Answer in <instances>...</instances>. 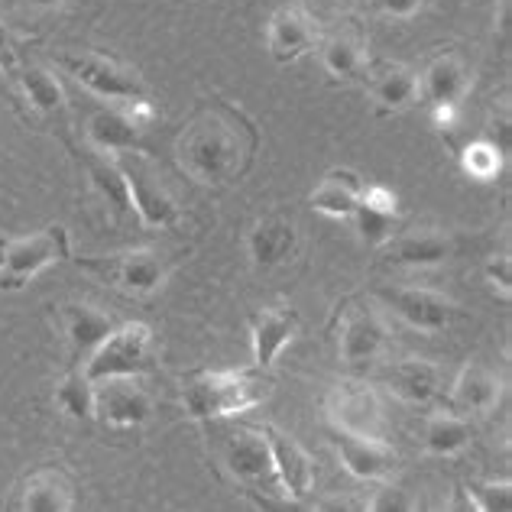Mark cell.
<instances>
[{"label": "cell", "instance_id": "6da1fadb", "mask_svg": "<svg viewBox=\"0 0 512 512\" xmlns=\"http://www.w3.org/2000/svg\"><path fill=\"white\" fill-rule=\"evenodd\" d=\"M256 146L260 137L250 120L237 107L214 101L198 107L175 137V163L198 185L224 188L244 179Z\"/></svg>", "mask_w": 512, "mask_h": 512}, {"label": "cell", "instance_id": "7a4b0ae2", "mask_svg": "<svg viewBox=\"0 0 512 512\" xmlns=\"http://www.w3.org/2000/svg\"><path fill=\"white\" fill-rule=\"evenodd\" d=\"M273 393L269 370H198L185 376L182 406L195 422H221L256 409Z\"/></svg>", "mask_w": 512, "mask_h": 512}, {"label": "cell", "instance_id": "3957f363", "mask_svg": "<svg viewBox=\"0 0 512 512\" xmlns=\"http://www.w3.org/2000/svg\"><path fill=\"white\" fill-rule=\"evenodd\" d=\"M156 370V347L153 331L143 321H124L111 331L94 354L82 363V373L91 383L104 380H143Z\"/></svg>", "mask_w": 512, "mask_h": 512}, {"label": "cell", "instance_id": "277c9868", "mask_svg": "<svg viewBox=\"0 0 512 512\" xmlns=\"http://www.w3.org/2000/svg\"><path fill=\"white\" fill-rule=\"evenodd\" d=\"M78 269H85L104 286H111L133 299L153 295L169 276V256L153 247H137V250H120V253H104V256H78Z\"/></svg>", "mask_w": 512, "mask_h": 512}, {"label": "cell", "instance_id": "5b68a950", "mask_svg": "<svg viewBox=\"0 0 512 512\" xmlns=\"http://www.w3.org/2000/svg\"><path fill=\"white\" fill-rule=\"evenodd\" d=\"M72 256L69 227L49 224L43 231L26 237H4L0 240V289L17 292L26 282L36 279L46 266L62 263Z\"/></svg>", "mask_w": 512, "mask_h": 512}, {"label": "cell", "instance_id": "8992f818", "mask_svg": "<svg viewBox=\"0 0 512 512\" xmlns=\"http://www.w3.org/2000/svg\"><path fill=\"white\" fill-rule=\"evenodd\" d=\"M221 461L227 467V474L237 483H244L250 493H256V500H286L263 428H250V425L227 428L221 441Z\"/></svg>", "mask_w": 512, "mask_h": 512}, {"label": "cell", "instance_id": "52a82bcc", "mask_svg": "<svg viewBox=\"0 0 512 512\" xmlns=\"http://www.w3.org/2000/svg\"><path fill=\"white\" fill-rule=\"evenodd\" d=\"M56 65L65 75H72L82 88H88L91 94H98V98L111 104L150 101L146 98L143 78L133 69H127V65H120L117 59L104 56V52H82V49L59 52Z\"/></svg>", "mask_w": 512, "mask_h": 512}, {"label": "cell", "instance_id": "ba28073f", "mask_svg": "<svg viewBox=\"0 0 512 512\" xmlns=\"http://www.w3.org/2000/svg\"><path fill=\"white\" fill-rule=\"evenodd\" d=\"M120 172H124L127 195H130V211L137 214L140 224L146 227H175L182 221L179 201L169 192V185L163 182V175L156 172V166L146 159L140 150L114 156Z\"/></svg>", "mask_w": 512, "mask_h": 512}, {"label": "cell", "instance_id": "9c48e42d", "mask_svg": "<svg viewBox=\"0 0 512 512\" xmlns=\"http://www.w3.org/2000/svg\"><path fill=\"white\" fill-rule=\"evenodd\" d=\"M389 344V328L370 299H347L338 318V357L344 367H367L380 360Z\"/></svg>", "mask_w": 512, "mask_h": 512}, {"label": "cell", "instance_id": "30bf717a", "mask_svg": "<svg viewBox=\"0 0 512 512\" xmlns=\"http://www.w3.org/2000/svg\"><path fill=\"white\" fill-rule=\"evenodd\" d=\"M153 104L137 101V104H111L101 107L88 117L85 137L94 153L104 156H124L137 153L143 146V133L153 124Z\"/></svg>", "mask_w": 512, "mask_h": 512}, {"label": "cell", "instance_id": "8fae6325", "mask_svg": "<svg viewBox=\"0 0 512 512\" xmlns=\"http://www.w3.org/2000/svg\"><path fill=\"white\" fill-rule=\"evenodd\" d=\"M325 415L334 431L360 438H383L386 435V409L380 393L370 383L341 380L331 386L325 399Z\"/></svg>", "mask_w": 512, "mask_h": 512}, {"label": "cell", "instance_id": "7c38bea8", "mask_svg": "<svg viewBox=\"0 0 512 512\" xmlns=\"http://www.w3.org/2000/svg\"><path fill=\"white\" fill-rule=\"evenodd\" d=\"M373 295L396 318L406 321L409 328L425 331V334L448 331L454 321L461 318V308H457V302H451L448 295H441L435 289H419V286H376Z\"/></svg>", "mask_w": 512, "mask_h": 512}, {"label": "cell", "instance_id": "4fadbf2b", "mask_svg": "<svg viewBox=\"0 0 512 512\" xmlns=\"http://www.w3.org/2000/svg\"><path fill=\"white\" fill-rule=\"evenodd\" d=\"M153 415V396L140 380L94 383V419L107 428H140Z\"/></svg>", "mask_w": 512, "mask_h": 512}, {"label": "cell", "instance_id": "5bb4252c", "mask_svg": "<svg viewBox=\"0 0 512 512\" xmlns=\"http://www.w3.org/2000/svg\"><path fill=\"white\" fill-rule=\"evenodd\" d=\"M75 483L62 467H39L13 487L7 512H72Z\"/></svg>", "mask_w": 512, "mask_h": 512}, {"label": "cell", "instance_id": "9a60e30c", "mask_svg": "<svg viewBox=\"0 0 512 512\" xmlns=\"http://www.w3.org/2000/svg\"><path fill=\"white\" fill-rule=\"evenodd\" d=\"M318 46V23L299 4L279 7L266 26V49L279 65H292Z\"/></svg>", "mask_w": 512, "mask_h": 512}, {"label": "cell", "instance_id": "2e32d148", "mask_svg": "<svg viewBox=\"0 0 512 512\" xmlns=\"http://www.w3.org/2000/svg\"><path fill=\"white\" fill-rule=\"evenodd\" d=\"M263 435L269 441V451H273V464H276V477L286 500H302V496L312 493L315 487V461L299 441L286 435L276 425H263Z\"/></svg>", "mask_w": 512, "mask_h": 512}, {"label": "cell", "instance_id": "e0dca14e", "mask_svg": "<svg viewBox=\"0 0 512 512\" xmlns=\"http://www.w3.org/2000/svg\"><path fill=\"white\" fill-rule=\"evenodd\" d=\"M59 321H62V331H65V341L72 347V357H75V367L98 350L111 331L120 325L114 315L101 312L98 305H88V302H62L59 305Z\"/></svg>", "mask_w": 512, "mask_h": 512}, {"label": "cell", "instance_id": "ac0fdd59", "mask_svg": "<svg viewBox=\"0 0 512 512\" xmlns=\"http://www.w3.org/2000/svg\"><path fill=\"white\" fill-rule=\"evenodd\" d=\"M331 441H334V451L341 457V464L347 467V474H354L357 480L386 483L396 474L399 454L393 451V444H386L383 438H360V435L334 431Z\"/></svg>", "mask_w": 512, "mask_h": 512}, {"label": "cell", "instance_id": "d6986e66", "mask_svg": "<svg viewBox=\"0 0 512 512\" xmlns=\"http://www.w3.org/2000/svg\"><path fill=\"white\" fill-rule=\"evenodd\" d=\"M383 250V263L386 266H399V269H428V266H441L454 256V240L444 231H402L393 234Z\"/></svg>", "mask_w": 512, "mask_h": 512}, {"label": "cell", "instance_id": "ffe728a7", "mask_svg": "<svg viewBox=\"0 0 512 512\" xmlns=\"http://www.w3.org/2000/svg\"><path fill=\"white\" fill-rule=\"evenodd\" d=\"M247 250L256 269H279L286 266L295 250H299V231H295V221L286 214H263L260 221L250 227L247 234Z\"/></svg>", "mask_w": 512, "mask_h": 512}, {"label": "cell", "instance_id": "44dd1931", "mask_svg": "<svg viewBox=\"0 0 512 512\" xmlns=\"http://www.w3.org/2000/svg\"><path fill=\"white\" fill-rule=\"evenodd\" d=\"M500 399H503V376L493 367H487V363L474 360L457 373L451 396H448V406H451V412L470 419V415L493 412L500 406Z\"/></svg>", "mask_w": 512, "mask_h": 512}, {"label": "cell", "instance_id": "7402d4cb", "mask_svg": "<svg viewBox=\"0 0 512 512\" xmlns=\"http://www.w3.org/2000/svg\"><path fill=\"white\" fill-rule=\"evenodd\" d=\"M13 82L20 88V98L30 101L36 114H43L46 120H56L65 137V130H69V98H65V88L59 78L36 62H20V69L13 72Z\"/></svg>", "mask_w": 512, "mask_h": 512}, {"label": "cell", "instance_id": "603a6c76", "mask_svg": "<svg viewBox=\"0 0 512 512\" xmlns=\"http://www.w3.org/2000/svg\"><path fill=\"white\" fill-rule=\"evenodd\" d=\"M299 315L292 308H260L250 321V341H253V367L269 370L276 357L286 350L295 334H299Z\"/></svg>", "mask_w": 512, "mask_h": 512}, {"label": "cell", "instance_id": "cb8c5ba5", "mask_svg": "<svg viewBox=\"0 0 512 512\" xmlns=\"http://www.w3.org/2000/svg\"><path fill=\"white\" fill-rule=\"evenodd\" d=\"M321 62H325V69L338 82H360V78H367V36H363L360 26L344 23L331 36L321 39Z\"/></svg>", "mask_w": 512, "mask_h": 512}, {"label": "cell", "instance_id": "d4e9b609", "mask_svg": "<svg viewBox=\"0 0 512 512\" xmlns=\"http://www.w3.org/2000/svg\"><path fill=\"white\" fill-rule=\"evenodd\" d=\"M383 386L396 399L409 402V406H428V402H435L441 396L444 373L438 363L412 357V360H399L393 367H386Z\"/></svg>", "mask_w": 512, "mask_h": 512}, {"label": "cell", "instance_id": "484cf974", "mask_svg": "<svg viewBox=\"0 0 512 512\" xmlns=\"http://www.w3.org/2000/svg\"><path fill=\"white\" fill-rule=\"evenodd\" d=\"M470 88V65L461 52H441L419 75V94L431 107H457Z\"/></svg>", "mask_w": 512, "mask_h": 512}, {"label": "cell", "instance_id": "4316f807", "mask_svg": "<svg viewBox=\"0 0 512 512\" xmlns=\"http://www.w3.org/2000/svg\"><path fill=\"white\" fill-rule=\"evenodd\" d=\"M363 82H367L370 98L376 101L380 111L396 114L419 101V72H412L402 62H383L376 69H367Z\"/></svg>", "mask_w": 512, "mask_h": 512}, {"label": "cell", "instance_id": "83f0119b", "mask_svg": "<svg viewBox=\"0 0 512 512\" xmlns=\"http://www.w3.org/2000/svg\"><path fill=\"white\" fill-rule=\"evenodd\" d=\"M363 182L354 169H331L325 179L318 182V188L312 192V208L328 214V218H338V221H350L354 211L360 205V195H363Z\"/></svg>", "mask_w": 512, "mask_h": 512}, {"label": "cell", "instance_id": "f1b7e54d", "mask_svg": "<svg viewBox=\"0 0 512 512\" xmlns=\"http://www.w3.org/2000/svg\"><path fill=\"white\" fill-rule=\"evenodd\" d=\"M474 441V425L457 412H435L425 422V451L435 457H454Z\"/></svg>", "mask_w": 512, "mask_h": 512}, {"label": "cell", "instance_id": "f546056e", "mask_svg": "<svg viewBox=\"0 0 512 512\" xmlns=\"http://www.w3.org/2000/svg\"><path fill=\"white\" fill-rule=\"evenodd\" d=\"M82 166L88 172V179L94 182V188L107 198L117 214H127L130 211V195H127V182H124V172H120L117 159L114 156H104V153H94L91 146L82 150Z\"/></svg>", "mask_w": 512, "mask_h": 512}, {"label": "cell", "instance_id": "4dcf8cb0", "mask_svg": "<svg viewBox=\"0 0 512 512\" xmlns=\"http://www.w3.org/2000/svg\"><path fill=\"white\" fill-rule=\"evenodd\" d=\"M52 399H56L59 412H65L75 422L94 419V383L82 373V367H72L69 373L62 376V380L56 383V393H52Z\"/></svg>", "mask_w": 512, "mask_h": 512}, {"label": "cell", "instance_id": "1f68e13d", "mask_svg": "<svg viewBox=\"0 0 512 512\" xmlns=\"http://www.w3.org/2000/svg\"><path fill=\"white\" fill-rule=\"evenodd\" d=\"M354 227H357V237L363 240V244H370V247H383V244H389L393 240V234H399L396 231V224H399V214H389V211H376V208H370V205H357V211H354Z\"/></svg>", "mask_w": 512, "mask_h": 512}, {"label": "cell", "instance_id": "d6a6232c", "mask_svg": "<svg viewBox=\"0 0 512 512\" xmlns=\"http://www.w3.org/2000/svg\"><path fill=\"white\" fill-rule=\"evenodd\" d=\"M461 166H464V172L470 175V179L490 182L503 169V150L496 143L477 140V143H470L467 150L461 153Z\"/></svg>", "mask_w": 512, "mask_h": 512}, {"label": "cell", "instance_id": "836d02e7", "mask_svg": "<svg viewBox=\"0 0 512 512\" xmlns=\"http://www.w3.org/2000/svg\"><path fill=\"white\" fill-rule=\"evenodd\" d=\"M477 512H512V483L509 480H470L464 483Z\"/></svg>", "mask_w": 512, "mask_h": 512}, {"label": "cell", "instance_id": "e575fe53", "mask_svg": "<svg viewBox=\"0 0 512 512\" xmlns=\"http://www.w3.org/2000/svg\"><path fill=\"white\" fill-rule=\"evenodd\" d=\"M367 512H415V496L399 483H383L367 503Z\"/></svg>", "mask_w": 512, "mask_h": 512}, {"label": "cell", "instance_id": "d590c367", "mask_svg": "<svg viewBox=\"0 0 512 512\" xmlns=\"http://www.w3.org/2000/svg\"><path fill=\"white\" fill-rule=\"evenodd\" d=\"M312 512H367V500L357 493H325L315 500Z\"/></svg>", "mask_w": 512, "mask_h": 512}, {"label": "cell", "instance_id": "8d00e7d4", "mask_svg": "<svg viewBox=\"0 0 512 512\" xmlns=\"http://www.w3.org/2000/svg\"><path fill=\"white\" fill-rule=\"evenodd\" d=\"M487 279H490V286H493V289H500L503 295H509V289H512V260H509V253L490 256V263H487Z\"/></svg>", "mask_w": 512, "mask_h": 512}, {"label": "cell", "instance_id": "74e56055", "mask_svg": "<svg viewBox=\"0 0 512 512\" xmlns=\"http://www.w3.org/2000/svg\"><path fill=\"white\" fill-rule=\"evenodd\" d=\"M363 205H370L376 211H389V214H399V201L396 195L389 192L386 185H363V195H360Z\"/></svg>", "mask_w": 512, "mask_h": 512}, {"label": "cell", "instance_id": "f35d334b", "mask_svg": "<svg viewBox=\"0 0 512 512\" xmlns=\"http://www.w3.org/2000/svg\"><path fill=\"white\" fill-rule=\"evenodd\" d=\"M0 69H4L10 78H13V72L20 69L17 46H13V36H10V30L4 26V20H0Z\"/></svg>", "mask_w": 512, "mask_h": 512}, {"label": "cell", "instance_id": "ab89813d", "mask_svg": "<svg viewBox=\"0 0 512 512\" xmlns=\"http://www.w3.org/2000/svg\"><path fill=\"white\" fill-rule=\"evenodd\" d=\"M373 10L386 13V17H412V13H419L422 0H370Z\"/></svg>", "mask_w": 512, "mask_h": 512}, {"label": "cell", "instance_id": "60d3db41", "mask_svg": "<svg viewBox=\"0 0 512 512\" xmlns=\"http://www.w3.org/2000/svg\"><path fill=\"white\" fill-rule=\"evenodd\" d=\"M444 512H477L474 503H470L467 490H464V483H457V487H454L451 500H448V509H444Z\"/></svg>", "mask_w": 512, "mask_h": 512}, {"label": "cell", "instance_id": "b9f144b4", "mask_svg": "<svg viewBox=\"0 0 512 512\" xmlns=\"http://www.w3.org/2000/svg\"><path fill=\"white\" fill-rule=\"evenodd\" d=\"M13 85H17V82H13V78L4 72V69H0V98H4L7 104H13V107H17V101H20V94H17V88H13Z\"/></svg>", "mask_w": 512, "mask_h": 512}, {"label": "cell", "instance_id": "7bdbcfd3", "mask_svg": "<svg viewBox=\"0 0 512 512\" xmlns=\"http://www.w3.org/2000/svg\"><path fill=\"white\" fill-rule=\"evenodd\" d=\"M435 120H438V127H451L454 124V107H435Z\"/></svg>", "mask_w": 512, "mask_h": 512}, {"label": "cell", "instance_id": "ee69618b", "mask_svg": "<svg viewBox=\"0 0 512 512\" xmlns=\"http://www.w3.org/2000/svg\"><path fill=\"white\" fill-rule=\"evenodd\" d=\"M33 7H56V4H65V0H30Z\"/></svg>", "mask_w": 512, "mask_h": 512}]
</instances>
